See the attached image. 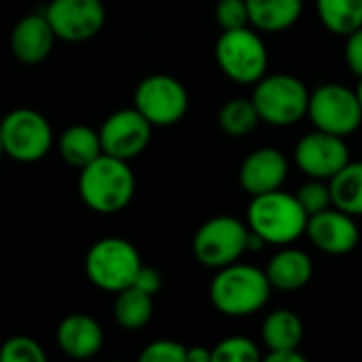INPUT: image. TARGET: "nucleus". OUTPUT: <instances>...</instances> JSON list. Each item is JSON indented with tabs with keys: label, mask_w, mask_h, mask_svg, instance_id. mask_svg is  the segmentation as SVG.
I'll list each match as a JSON object with an SVG mask.
<instances>
[{
	"label": "nucleus",
	"mask_w": 362,
	"mask_h": 362,
	"mask_svg": "<svg viewBox=\"0 0 362 362\" xmlns=\"http://www.w3.org/2000/svg\"><path fill=\"white\" fill-rule=\"evenodd\" d=\"M272 291L263 269L235 261L216 269L210 282V301L223 316L246 318L269 303Z\"/></svg>",
	"instance_id": "f257e3e1"
},
{
	"label": "nucleus",
	"mask_w": 362,
	"mask_h": 362,
	"mask_svg": "<svg viewBox=\"0 0 362 362\" xmlns=\"http://www.w3.org/2000/svg\"><path fill=\"white\" fill-rule=\"evenodd\" d=\"M136 193V176L125 159L102 153L81 168L78 195L98 214H117L129 206Z\"/></svg>",
	"instance_id": "f03ea898"
},
{
	"label": "nucleus",
	"mask_w": 362,
	"mask_h": 362,
	"mask_svg": "<svg viewBox=\"0 0 362 362\" xmlns=\"http://www.w3.org/2000/svg\"><path fill=\"white\" fill-rule=\"evenodd\" d=\"M308 218L297 195L282 189L255 195L246 210L248 229L272 246H286L305 235Z\"/></svg>",
	"instance_id": "7ed1b4c3"
},
{
	"label": "nucleus",
	"mask_w": 362,
	"mask_h": 362,
	"mask_svg": "<svg viewBox=\"0 0 362 362\" xmlns=\"http://www.w3.org/2000/svg\"><path fill=\"white\" fill-rule=\"evenodd\" d=\"M252 104L263 123L274 127H291L308 117L310 89L288 72L265 74L255 83Z\"/></svg>",
	"instance_id": "20e7f679"
},
{
	"label": "nucleus",
	"mask_w": 362,
	"mask_h": 362,
	"mask_svg": "<svg viewBox=\"0 0 362 362\" xmlns=\"http://www.w3.org/2000/svg\"><path fill=\"white\" fill-rule=\"evenodd\" d=\"M216 64L227 78L240 85H255L267 74V45L252 25L223 30L214 47Z\"/></svg>",
	"instance_id": "39448f33"
},
{
	"label": "nucleus",
	"mask_w": 362,
	"mask_h": 362,
	"mask_svg": "<svg viewBox=\"0 0 362 362\" xmlns=\"http://www.w3.org/2000/svg\"><path fill=\"white\" fill-rule=\"evenodd\" d=\"M142 267L140 252L123 238L98 240L85 257L87 278L102 291L119 293L134 284L138 269Z\"/></svg>",
	"instance_id": "423d86ee"
},
{
	"label": "nucleus",
	"mask_w": 362,
	"mask_h": 362,
	"mask_svg": "<svg viewBox=\"0 0 362 362\" xmlns=\"http://www.w3.org/2000/svg\"><path fill=\"white\" fill-rule=\"evenodd\" d=\"M308 117L316 129L348 138L362 125V110L356 89L341 83H325L310 91Z\"/></svg>",
	"instance_id": "0eeeda50"
},
{
	"label": "nucleus",
	"mask_w": 362,
	"mask_h": 362,
	"mask_svg": "<svg viewBox=\"0 0 362 362\" xmlns=\"http://www.w3.org/2000/svg\"><path fill=\"white\" fill-rule=\"evenodd\" d=\"M4 155L19 163L40 161L53 142L49 121L34 108H15L0 121Z\"/></svg>",
	"instance_id": "6e6552de"
},
{
	"label": "nucleus",
	"mask_w": 362,
	"mask_h": 362,
	"mask_svg": "<svg viewBox=\"0 0 362 362\" xmlns=\"http://www.w3.org/2000/svg\"><path fill=\"white\" fill-rule=\"evenodd\" d=\"M248 244V225L235 216H214L206 221L193 238L195 259L210 269L227 267L242 259Z\"/></svg>",
	"instance_id": "1a4fd4ad"
},
{
	"label": "nucleus",
	"mask_w": 362,
	"mask_h": 362,
	"mask_svg": "<svg viewBox=\"0 0 362 362\" xmlns=\"http://www.w3.org/2000/svg\"><path fill=\"white\" fill-rule=\"evenodd\" d=\"M134 108L155 127L176 125L189 110L185 85L170 74H148L134 91Z\"/></svg>",
	"instance_id": "9d476101"
},
{
	"label": "nucleus",
	"mask_w": 362,
	"mask_h": 362,
	"mask_svg": "<svg viewBox=\"0 0 362 362\" xmlns=\"http://www.w3.org/2000/svg\"><path fill=\"white\" fill-rule=\"evenodd\" d=\"M293 157L308 178L331 180L350 161V146L346 138L314 127V132L301 136Z\"/></svg>",
	"instance_id": "9b49d317"
},
{
	"label": "nucleus",
	"mask_w": 362,
	"mask_h": 362,
	"mask_svg": "<svg viewBox=\"0 0 362 362\" xmlns=\"http://www.w3.org/2000/svg\"><path fill=\"white\" fill-rule=\"evenodd\" d=\"M45 17L57 38L85 42L104 28L106 8L102 0H51Z\"/></svg>",
	"instance_id": "f8f14e48"
},
{
	"label": "nucleus",
	"mask_w": 362,
	"mask_h": 362,
	"mask_svg": "<svg viewBox=\"0 0 362 362\" xmlns=\"http://www.w3.org/2000/svg\"><path fill=\"white\" fill-rule=\"evenodd\" d=\"M98 134L102 153L129 161L148 146L153 125L136 108H123L112 112L102 123Z\"/></svg>",
	"instance_id": "ddd939ff"
},
{
	"label": "nucleus",
	"mask_w": 362,
	"mask_h": 362,
	"mask_svg": "<svg viewBox=\"0 0 362 362\" xmlns=\"http://www.w3.org/2000/svg\"><path fill=\"white\" fill-rule=\"evenodd\" d=\"M305 235L320 252L333 257L350 255L361 242V229L356 225V216L346 214L335 206L318 214H312L308 218Z\"/></svg>",
	"instance_id": "4468645a"
},
{
	"label": "nucleus",
	"mask_w": 362,
	"mask_h": 362,
	"mask_svg": "<svg viewBox=\"0 0 362 362\" xmlns=\"http://www.w3.org/2000/svg\"><path fill=\"white\" fill-rule=\"evenodd\" d=\"M286 178L288 159L274 146L252 151L240 165V185L250 197L282 189Z\"/></svg>",
	"instance_id": "2eb2a0df"
},
{
	"label": "nucleus",
	"mask_w": 362,
	"mask_h": 362,
	"mask_svg": "<svg viewBox=\"0 0 362 362\" xmlns=\"http://www.w3.org/2000/svg\"><path fill=\"white\" fill-rule=\"evenodd\" d=\"M57 36L47 21L45 13H32L21 17L11 32L13 55L23 64H40L47 59Z\"/></svg>",
	"instance_id": "dca6fc26"
},
{
	"label": "nucleus",
	"mask_w": 362,
	"mask_h": 362,
	"mask_svg": "<svg viewBox=\"0 0 362 362\" xmlns=\"http://www.w3.org/2000/svg\"><path fill=\"white\" fill-rule=\"evenodd\" d=\"M265 276L276 291H301L314 278V261L305 250L286 244L269 259Z\"/></svg>",
	"instance_id": "f3484780"
},
{
	"label": "nucleus",
	"mask_w": 362,
	"mask_h": 362,
	"mask_svg": "<svg viewBox=\"0 0 362 362\" xmlns=\"http://www.w3.org/2000/svg\"><path fill=\"white\" fill-rule=\"evenodd\" d=\"M104 333L100 325L85 314H72L57 327V346L70 358H91L102 350Z\"/></svg>",
	"instance_id": "a211bd4d"
},
{
	"label": "nucleus",
	"mask_w": 362,
	"mask_h": 362,
	"mask_svg": "<svg viewBox=\"0 0 362 362\" xmlns=\"http://www.w3.org/2000/svg\"><path fill=\"white\" fill-rule=\"evenodd\" d=\"M248 23L267 34L293 28L303 15V0H246Z\"/></svg>",
	"instance_id": "6ab92c4d"
},
{
	"label": "nucleus",
	"mask_w": 362,
	"mask_h": 362,
	"mask_svg": "<svg viewBox=\"0 0 362 362\" xmlns=\"http://www.w3.org/2000/svg\"><path fill=\"white\" fill-rule=\"evenodd\" d=\"M305 329L303 320L291 310H274L265 316L261 325V339L269 352L299 348L303 341Z\"/></svg>",
	"instance_id": "aec40b11"
},
{
	"label": "nucleus",
	"mask_w": 362,
	"mask_h": 362,
	"mask_svg": "<svg viewBox=\"0 0 362 362\" xmlns=\"http://www.w3.org/2000/svg\"><path fill=\"white\" fill-rule=\"evenodd\" d=\"M331 202L346 214L362 216V161H348L331 180Z\"/></svg>",
	"instance_id": "412c9836"
},
{
	"label": "nucleus",
	"mask_w": 362,
	"mask_h": 362,
	"mask_svg": "<svg viewBox=\"0 0 362 362\" xmlns=\"http://www.w3.org/2000/svg\"><path fill=\"white\" fill-rule=\"evenodd\" d=\"M59 155L72 168H85L102 155L100 134L87 125H72L59 138Z\"/></svg>",
	"instance_id": "4be33fe9"
},
{
	"label": "nucleus",
	"mask_w": 362,
	"mask_h": 362,
	"mask_svg": "<svg viewBox=\"0 0 362 362\" xmlns=\"http://www.w3.org/2000/svg\"><path fill=\"white\" fill-rule=\"evenodd\" d=\"M112 314L125 331H138L153 318V297L136 286H127L117 293Z\"/></svg>",
	"instance_id": "5701e85b"
},
{
	"label": "nucleus",
	"mask_w": 362,
	"mask_h": 362,
	"mask_svg": "<svg viewBox=\"0 0 362 362\" xmlns=\"http://www.w3.org/2000/svg\"><path fill=\"white\" fill-rule=\"evenodd\" d=\"M320 23L337 34L348 36L362 25V0H316Z\"/></svg>",
	"instance_id": "b1692460"
},
{
	"label": "nucleus",
	"mask_w": 362,
	"mask_h": 362,
	"mask_svg": "<svg viewBox=\"0 0 362 362\" xmlns=\"http://www.w3.org/2000/svg\"><path fill=\"white\" fill-rule=\"evenodd\" d=\"M259 123H261V117L250 98H233V100L225 102L223 108L218 110L221 129L233 138L252 134Z\"/></svg>",
	"instance_id": "393cba45"
},
{
	"label": "nucleus",
	"mask_w": 362,
	"mask_h": 362,
	"mask_svg": "<svg viewBox=\"0 0 362 362\" xmlns=\"http://www.w3.org/2000/svg\"><path fill=\"white\" fill-rule=\"evenodd\" d=\"M212 361L214 362H257L261 361V350L259 346L242 335L227 337L218 341L212 350Z\"/></svg>",
	"instance_id": "a878e982"
},
{
	"label": "nucleus",
	"mask_w": 362,
	"mask_h": 362,
	"mask_svg": "<svg viewBox=\"0 0 362 362\" xmlns=\"http://www.w3.org/2000/svg\"><path fill=\"white\" fill-rule=\"evenodd\" d=\"M47 354L42 346L25 335L11 337L0 348V362H45Z\"/></svg>",
	"instance_id": "bb28decb"
},
{
	"label": "nucleus",
	"mask_w": 362,
	"mask_h": 362,
	"mask_svg": "<svg viewBox=\"0 0 362 362\" xmlns=\"http://www.w3.org/2000/svg\"><path fill=\"white\" fill-rule=\"evenodd\" d=\"M301 208L308 212V216L318 214L327 208L333 206L331 202V187L329 180H320V178H308V182L301 185V189L295 193Z\"/></svg>",
	"instance_id": "cd10ccee"
},
{
	"label": "nucleus",
	"mask_w": 362,
	"mask_h": 362,
	"mask_svg": "<svg viewBox=\"0 0 362 362\" xmlns=\"http://www.w3.org/2000/svg\"><path fill=\"white\" fill-rule=\"evenodd\" d=\"M185 358H187V346L174 339L151 341L140 354L142 362H185Z\"/></svg>",
	"instance_id": "c85d7f7f"
},
{
	"label": "nucleus",
	"mask_w": 362,
	"mask_h": 362,
	"mask_svg": "<svg viewBox=\"0 0 362 362\" xmlns=\"http://www.w3.org/2000/svg\"><path fill=\"white\" fill-rule=\"evenodd\" d=\"M214 17L223 30H235V28L250 25L246 0H218L216 8H214Z\"/></svg>",
	"instance_id": "c756f323"
},
{
	"label": "nucleus",
	"mask_w": 362,
	"mask_h": 362,
	"mask_svg": "<svg viewBox=\"0 0 362 362\" xmlns=\"http://www.w3.org/2000/svg\"><path fill=\"white\" fill-rule=\"evenodd\" d=\"M344 55H346V64H348L350 72L362 78V25L346 36Z\"/></svg>",
	"instance_id": "7c9ffc66"
},
{
	"label": "nucleus",
	"mask_w": 362,
	"mask_h": 362,
	"mask_svg": "<svg viewBox=\"0 0 362 362\" xmlns=\"http://www.w3.org/2000/svg\"><path fill=\"white\" fill-rule=\"evenodd\" d=\"M132 286H136V288H140L142 293L155 297V295L159 293V288H161V274H159L157 269H153V267L142 265V267L138 269V274H136Z\"/></svg>",
	"instance_id": "2f4dec72"
},
{
	"label": "nucleus",
	"mask_w": 362,
	"mask_h": 362,
	"mask_svg": "<svg viewBox=\"0 0 362 362\" xmlns=\"http://www.w3.org/2000/svg\"><path fill=\"white\" fill-rule=\"evenodd\" d=\"M265 361L267 362H305V356L299 352V348H291V350H274V352H267Z\"/></svg>",
	"instance_id": "473e14b6"
},
{
	"label": "nucleus",
	"mask_w": 362,
	"mask_h": 362,
	"mask_svg": "<svg viewBox=\"0 0 362 362\" xmlns=\"http://www.w3.org/2000/svg\"><path fill=\"white\" fill-rule=\"evenodd\" d=\"M210 361H212V350H206L204 346L187 348V358H185V362H210Z\"/></svg>",
	"instance_id": "72a5a7b5"
},
{
	"label": "nucleus",
	"mask_w": 362,
	"mask_h": 362,
	"mask_svg": "<svg viewBox=\"0 0 362 362\" xmlns=\"http://www.w3.org/2000/svg\"><path fill=\"white\" fill-rule=\"evenodd\" d=\"M356 95H358V102H361V110H362V78H361V83H358V87H356Z\"/></svg>",
	"instance_id": "f704fd0d"
},
{
	"label": "nucleus",
	"mask_w": 362,
	"mask_h": 362,
	"mask_svg": "<svg viewBox=\"0 0 362 362\" xmlns=\"http://www.w3.org/2000/svg\"><path fill=\"white\" fill-rule=\"evenodd\" d=\"M4 155V148H2V134H0V157Z\"/></svg>",
	"instance_id": "c9c22d12"
}]
</instances>
